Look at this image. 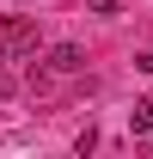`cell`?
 <instances>
[{
    "label": "cell",
    "instance_id": "obj_1",
    "mask_svg": "<svg viewBox=\"0 0 153 159\" xmlns=\"http://www.w3.org/2000/svg\"><path fill=\"white\" fill-rule=\"evenodd\" d=\"M37 55V25H0V61Z\"/></svg>",
    "mask_w": 153,
    "mask_h": 159
},
{
    "label": "cell",
    "instance_id": "obj_2",
    "mask_svg": "<svg viewBox=\"0 0 153 159\" xmlns=\"http://www.w3.org/2000/svg\"><path fill=\"white\" fill-rule=\"evenodd\" d=\"M43 67H49V74H55V80H67V74H80V67H86V55H80L74 43H55V49H49V61H43Z\"/></svg>",
    "mask_w": 153,
    "mask_h": 159
},
{
    "label": "cell",
    "instance_id": "obj_3",
    "mask_svg": "<svg viewBox=\"0 0 153 159\" xmlns=\"http://www.w3.org/2000/svg\"><path fill=\"white\" fill-rule=\"evenodd\" d=\"M129 122H135V135H153V98H147V104H135V116H129Z\"/></svg>",
    "mask_w": 153,
    "mask_h": 159
},
{
    "label": "cell",
    "instance_id": "obj_4",
    "mask_svg": "<svg viewBox=\"0 0 153 159\" xmlns=\"http://www.w3.org/2000/svg\"><path fill=\"white\" fill-rule=\"evenodd\" d=\"M86 12H98V19H110V12H116V0H86Z\"/></svg>",
    "mask_w": 153,
    "mask_h": 159
},
{
    "label": "cell",
    "instance_id": "obj_5",
    "mask_svg": "<svg viewBox=\"0 0 153 159\" xmlns=\"http://www.w3.org/2000/svg\"><path fill=\"white\" fill-rule=\"evenodd\" d=\"M6 92H12V74H6V67H0V98H6Z\"/></svg>",
    "mask_w": 153,
    "mask_h": 159
}]
</instances>
